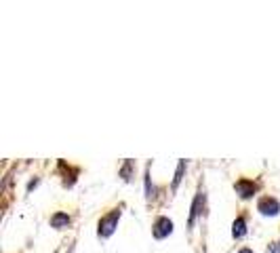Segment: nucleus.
I'll return each mask as SVG.
<instances>
[{
	"mask_svg": "<svg viewBox=\"0 0 280 253\" xmlns=\"http://www.w3.org/2000/svg\"><path fill=\"white\" fill-rule=\"evenodd\" d=\"M70 224V215L68 213H64V211H57V213H53L51 215V226L53 228H66Z\"/></svg>",
	"mask_w": 280,
	"mask_h": 253,
	"instance_id": "6",
	"label": "nucleus"
},
{
	"mask_svg": "<svg viewBox=\"0 0 280 253\" xmlns=\"http://www.w3.org/2000/svg\"><path fill=\"white\" fill-rule=\"evenodd\" d=\"M268 253H280V243H272L268 247Z\"/></svg>",
	"mask_w": 280,
	"mask_h": 253,
	"instance_id": "10",
	"label": "nucleus"
},
{
	"mask_svg": "<svg viewBox=\"0 0 280 253\" xmlns=\"http://www.w3.org/2000/svg\"><path fill=\"white\" fill-rule=\"evenodd\" d=\"M234 188H236V192L240 194V199H251V196L255 194V190H257V186L249 179H238Z\"/></svg>",
	"mask_w": 280,
	"mask_h": 253,
	"instance_id": "5",
	"label": "nucleus"
},
{
	"mask_svg": "<svg viewBox=\"0 0 280 253\" xmlns=\"http://www.w3.org/2000/svg\"><path fill=\"white\" fill-rule=\"evenodd\" d=\"M184 171H186V160H179L177 165V171H175V179H173V190H177L181 177H184Z\"/></svg>",
	"mask_w": 280,
	"mask_h": 253,
	"instance_id": "8",
	"label": "nucleus"
},
{
	"mask_svg": "<svg viewBox=\"0 0 280 253\" xmlns=\"http://www.w3.org/2000/svg\"><path fill=\"white\" fill-rule=\"evenodd\" d=\"M238 253H253V249H249V247H244V249H240Z\"/></svg>",
	"mask_w": 280,
	"mask_h": 253,
	"instance_id": "11",
	"label": "nucleus"
},
{
	"mask_svg": "<svg viewBox=\"0 0 280 253\" xmlns=\"http://www.w3.org/2000/svg\"><path fill=\"white\" fill-rule=\"evenodd\" d=\"M257 211L261 215H270V217H274L280 213V202L276 199H272V196H263L261 201L257 202Z\"/></svg>",
	"mask_w": 280,
	"mask_h": 253,
	"instance_id": "2",
	"label": "nucleus"
},
{
	"mask_svg": "<svg viewBox=\"0 0 280 253\" xmlns=\"http://www.w3.org/2000/svg\"><path fill=\"white\" fill-rule=\"evenodd\" d=\"M131 169H133V160H127V163H124V167H122V171H120V175L124 179H131L129 175H131Z\"/></svg>",
	"mask_w": 280,
	"mask_h": 253,
	"instance_id": "9",
	"label": "nucleus"
},
{
	"mask_svg": "<svg viewBox=\"0 0 280 253\" xmlns=\"http://www.w3.org/2000/svg\"><path fill=\"white\" fill-rule=\"evenodd\" d=\"M202 207H205V194L198 192V194H196V199H194V202H192V209H190V222H187V228H190V230L194 228L198 215L202 213Z\"/></svg>",
	"mask_w": 280,
	"mask_h": 253,
	"instance_id": "4",
	"label": "nucleus"
},
{
	"mask_svg": "<svg viewBox=\"0 0 280 253\" xmlns=\"http://www.w3.org/2000/svg\"><path fill=\"white\" fill-rule=\"evenodd\" d=\"M171 232H173V222L169 217H158V220L154 222V228H152L154 238H166Z\"/></svg>",
	"mask_w": 280,
	"mask_h": 253,
	"instance_id": "3",
	"label": "nucleus"
},
{
	"mask_svg": "<svg viewBox=\"0 0 280 253\" xmlns=\"http://www.w3.org/2000/svg\"><path fill=\"white\" fill-rule=\"evenodd\" d=\"M244 234H247V220H244V217H236L234 224H232V236L242 238Z\"/></svg>",
	"mask_w": 280,
	"mask_h": 253,
	"instance_id": "7",
	"label": "nucleus"
},
{
	"mask_svg": "<svg viewBox=\"0 0 280 253\" xmlns=\"http://www.w3.org/2000/svg\"><path fill=\"white\" fill-rule=\"evenodd\" d=\"M122 211L120 209H112L108 215H103L99 220V228H97V234H99L101 238H108L114 234V230L118 228V220H120Z\"/></svg>",
	"mask_w": 280,
	"mask_h": 253,
	"instance_id": "1",
	"label": "nucleus"
}]
</instances>
